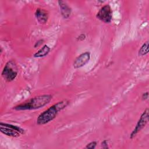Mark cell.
<instances>
[{"label":"cell","instance_id":"15","mask_svg":"<svg viewBox=\"0 0 149 149\" xmlns=\"http://www.w3.org/2000/svg\"><path fill=\"white\" fill-rule=\"evenodd\" d=\"M44 42V40H42V39L38 40L36 42V43L34 44V48H37V47H40V46L43 44Z\"/></svg>","mask_w":149,"mask_h":149},{"label":"cell","instance_id":"6","mask_svg":"<svg viewBox=\"0 0 149 149\" xmlns=\"http://www.w3.org/2000/svg\"><path fill=\"white\" fill-rule=\"evenodd\" d=\"M90 52L86 51L76 58L73 63V66L74 69L80 68L86 65L90 59Z\"/></svg>","mask_w":149,"mask_h":149},{"label":"cell","instance_id":"12","mask_svg":"<svg viewBox=\"0 0 149 149\" xmlns=\"http://www.w3.org/2000/svg\"><path fill=\"white\" fill-rule=\"evenodd\" d=\"M0 126H7L9 127H10L17 132H19V133H21V134H23L25 133V130L21 128L19 126H16V125H11V124H9V123H3V122H1L0 123Z\"/></svg>","mask_w":149,"mask_h":149},{"label":"cell","instance_id":"4","mask_svg":"<svg viewBox=\"0 0 149 149\" xmlns=\"http://www.w3.org/2000/svg\"><path fill=\"white\" fill-rule=\"evenodd\" d=\"M149 119V110L146 108L141 115L139 120L137 121L134 129L130 134L129 138L133 139L137 133H139L147 125Z\"/></svg>","mask_w":149,"mask_h":149},{"label":"cell","instance_id":"5","mask_svg":"<svg viewBox=\"0 0 149 149\" xmlns=\"http://www.w3.org/2000/svg\"><path fill=\"white\" fill-rule=\"evenodd\" d=\"M96 17L105 23H109L112 20V10L109 5L102 6L96 14Z\"/></svg>","mask_w":149,"mask_h":149},{"label":"cell","instance_id":"2","mask_svg":"<svg viewBox=\"0 0 149 149\" xmlns=\"http://www.w3.org/2000/svg\"><path fill=\"white\" fill-rule=\"evenodd\" d=\"M52 99L51 94H42L34 97L30 99L13 107L16 111H30L40 109L45 107L50 102Z\"/></svg>","mask_w":149,"mask_h":149},{"label":"cell","instance_id":"9","mask_svg":"<svg viewBox=\"0 0 149 149\" xmlns=\"http://www.w3.org/2000/svg\"><path fill=\"white\" fill-rule=\"evenodd\" d=\"M0 131L2 133L9 137H18L21 134V133L7 126H0Z\"/></svg>","mask_w":149,"mask_h":149},{"label":"cell","instance_id":"7","mask_svg":"<svg viewBox=\"0 0 149 149\" xmlns=\"http://www.w3.org/2000/svg\"><path fill=\"white\" fill-rule=\"evenodd\" d=\"M58 3L59 7L62 16L65 19H68L70 17L72 13L71 8L68 5V4L66 2L62 0L58 1Z\"/></svg>","mask_w":149,"mask_h":149},{"label":"cell","instance_id":"3","mask_svg":"<svg viewBox=\"0 0 149 149\" xmlns=\"http://www.w3.org/2000/svg\"><path fill=\"white\" fill-rule=\"evenodd\" d=\"M18 74V68L13 60L8 61L3 67L1 75L5 81L11 82L14 80Z\"/></svg>","mask_w":149,"mask_h":149},{"label":"cell","instance_id":"1","mask_svg":"<svg viewBox=\"0 0 149 149\" xmlns=\"http://www.w3.org/2000/svg\"><path fill=\"white\" fill-rule=\"evenodd\" d=\"M70 101L67 99H63L52 105L46 110L41 113L37 118V124L38 125H45L54 120L58 113L66 108Z\"/></svg>","mask_w":149,"mask_h":149},{"label":"cell","instance_id":"17","mask_svg":"<svg viewBox=\"0 0 149 149\" xmlns=\"http://www.w3.org/2000/svg\"><path fill=\"white\" fill-rule=\"evenodd\" d=\"M148 91H146V92H144L141 95V99L143 101H146L148 99Z\"/></svg>","mask_w":149,"mask_h":149},{"label":"cell","instance_id":"14","mask_svg":"<svg viewBox=\"0 0 149 149\" xmlns=\"http://www.w3.org/2000/svg\"><path fill=\"white\" fill-rule=\"evenodd\" d=\"M101 147H102V148H104V149H108V148H109L108 141H107V140H103V141L101 142Z\"/></svg>","mask_w":149,"mask_h":149},{"label":"cell","instance_id":"10","mask_svg":"<svg viewBox=\"0 0 149 149\" xmlns=\"http://www.w3.org/2000/svg\"><path fill=\"white\" fill-rule=\"evenodd\" d=\"M51 48L47 45H44L41 48L33 54L34 58H42L47 56L50 52Z\"/></svg>","mask_w":149,"mask_h":149},{"label":"cell","instance_id":"8","mask_svg":"<svg viewBox=\"0 0 149 149\" xmlns=\"http://www.w3.org/2000/svg\"><path fill=\"white\" fill-rule=\"evenodd\" d=\"M37 22L40 24H45L48 19V12L42 8H37L34 13Z\"/></svg>","mask_w":149,"mask_h":149},{"label":"cell","instance_id":"11","mask_svg":"<svg viewBox=\"0 0 149 149\" xmlns=\"http://www.w3.org/2000/svg\"><path fill=\"white\" fill-rule=\"evenodd\" d=\"M148 42L146 41L140 47L138 51V55L139 56H143L146 55L148 53Z\"/></svg>","mask_w":149,"mask_h":149},{"label":"cell","instance_id":"13","mask_svg":"<svg viewBox=\"0 0 149 149\" xmlns=\"http://www.w3.org/2000/svg\"><path fill=\"white\" fill-rule=\"evenodd\" d=\"M97 144V143L96 141H91L89 143H88L85 148H87V149H94L95 147H96V146Z\"/></svg>","mask_w":149,"mask_h":149},{"label":"cell","instance_id":"16","mask_svg":"<svg viewBox=\"0 0 149 149\" xmlns=\"http://www.w3.org/2000/svg\"><path fill=\"white\" fill-rule=\"evenodd\" d=\"M86 38V35L83 33L80 34L77 38H76V40L77 41H82L83 40H84Z\"/></svg>","mask_w":149,"mask_h":149}]
</instances>
